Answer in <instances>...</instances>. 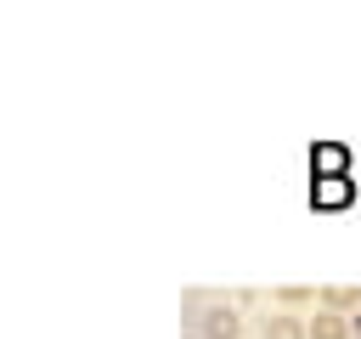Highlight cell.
<instances>
[{
	"instance_id": "cell-7",
	"label": "cell",
	"mask_w": 361,
	"mask_h": 339,
	"mask_svg": "<svg viewBox=\"0 0 361 339\" xmlns=\"http://www.w3.org/2000/svg\"><path fill=\"white\" fill-rule=\"evenodd\" d=\"M203 311H209V294H203V288H186V294H180V316L197 328V316H203Z\"/></svg>"
},
{
	"instance_id": "cell-3",
	"label": "cell",
	"mask_w": 361,
	"mask_h": 339,
	"mask_svg": "<svg viewBox=\"0 0 361 339\" xmlns=\"http://www.w3.org/2000/svg\"><path fill=\"white\" fill-rule=\"evenodd\" d=\"M265 339H310V316L271 311V316H265Z\"/></svg>"
},
{
	"instance_id": "cell-2",
	"label": "cell",
	"mask_w": 361,
	"mask_h": 339,
	"mask_svg": "<svg viewBox=\"0 0 361 339\" xmlns=\"http://www.w3.org/2000/svg\"><path fill=\"white\" fill-rule=\"evenodd\" d=\"M310 170H316V181H338V175H350V147L322 141V147L310 153Z\"/></svg>"
},
{
	"instance_id": "cell-1",
	"label": "cell",
	"mask_w": 361,
	"mask_h": 339,
	"mask_svg": "<svg viewBox=\"0 0 361 339\" xmlns=\"http://www.w3.org/2000/svg\"><path fill=\"white\" fill-rule=\"evenodd\" d=\"M192 333H203V339H237V333H243V316H237V305L209 299V311L197 316V328H192Z\"/></svg>"
},
{
	"instance_id": "cell-4",
	"label": "cell",
	"mask_w": 361,
	"mask_h": 339,
	"mask_svg": "<svg viewBox=\"0 0 361 339\" xmlns=\"http://www.w3.org/2000/svg\"><path fill=\"white\" fill-rule=\"evenodd\" d=\"M310 203H316V209H344V203H350V175L316 181V186H310Z\"/></svg>"
},
{
	"instance_id": "cell-8",
	"label": "cell",
	"mask_w": 361,
	"mask_h": 339,
	"mask_svg": "<svg viewBox=\"0 0 361 339\" xmlns=\"http://www.w3.org/2000/svg\"><path fill=\"white\" fill-rule=\"evenodd\" d=\"M276 299H282L288 311H299V305H310V288H305V282H288V288H276Z\"/></svg>"
},
{
	"instance_id": "cell-9",
	"label": "cell",
	"mask_w": 361,
	"mask_h": 339,
	"mask_svg": "<svg viewBox=\"0 0 361 339\" xmlns=\"http://www.w3.org/2000/svg\"><path fill=\"white\" fill-rule=\"evenodd\" d=\"M186 339H203V333H186Z\"/></svg>"
},
{
	"instance_id": "cell-6",
	"label": "cell",
	"mask_w": 361,
	"mask_h": 339,
	"mask_svg": "<svg viewBox=\"0 0 361 339\" xmlns=\"http://www.w3.org/2000/svg\"><path fill=\"white\" fill-rule=\"evenodd\" d=\"M322 311H338V316L361 311V288H350V282H333V288H322Z\"/></svg>"
},
{
	"instance_id": "cell-5",
	"label": "cell",
	"mask_w": 361,
	"mask_h": 339,
	"mask_svg": "<svg viewBox=\"0 0 361 339\" xmlns=\"http://www.w3.org/2000/svg\"><path fill=\"white\" fill-rule=\"evenodd\" d=\"M350 333H355V322L338 316V311H316L310 316V339H350Z\"/></svg>"
}]
</instances>
